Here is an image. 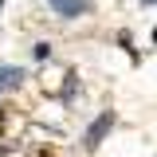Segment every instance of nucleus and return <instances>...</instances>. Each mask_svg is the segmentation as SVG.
<instances>
[{"instance_id": "nucleus-1", "label": "nucleus", "mask_w": 157, "mask_h": 157, "mask_svg": "<svg viewBox=\"0 0 157 157\" xmlns=\"http://www.w3.org/2000/svg\"><path fill=\"white\" fill-rule=\"evenodd\" d=\"M55 12H63V16H78L82 8H86V0H47Z\"/></svg>"}, {"instance_id": "nucleus-2", "label": "nucleus", "mask_w": 157, "mask_h": 157, "mask_svg": "<svg viewBox=\"0 0 157 157\" xmlns=\"http://www.w3.org/2000/svg\"><path fill=\"white\" fill-rule=\"evenodd\" d=\"M20 78H24V71H20V67H0V90H12Z\"/></svg>"}, {"instance_id": "nucleus-3", "label": "nucleus", "mask_w": 157, "mask_h": 157, "mask_svg": "<svg viewBox=\"0 0 157 157\" xmlns=\"http://www.w3.org/2000/svg\"><path fill=\"white\" fill-rule=\"evenodd\" d=\"M0 4H4V0H0Z\"/></svg>"}]
</instances>
